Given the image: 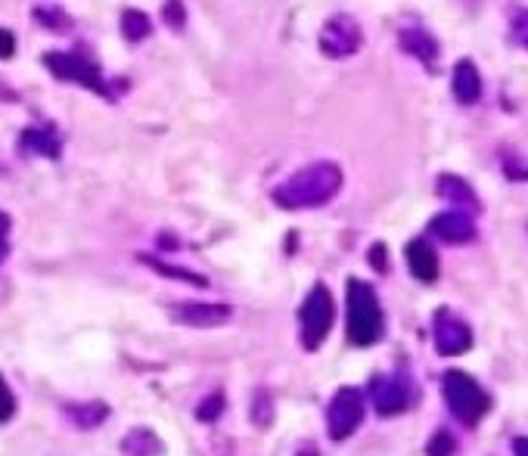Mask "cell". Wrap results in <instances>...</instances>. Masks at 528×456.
Returning <instances> with one entry per match:
<instances>
[{
    "label": "cell",
    "mask_w": 528,
    "mask_h": 456,
    "mask_svg": "<svg viewBox=\"0 0 528 456\" xmlns=\"http://www.w3.org/2000/svg\"><path fill=\"white\" fill-rule=\"evenodd\" d=\"M513 453L516 456H528V438H513Z\"/></svg>",
    "instance_id": "obj_32"
},
{
    "label": "cell",
    "mask_w": 528,
    "mask_h": 456,
    "mask_svg": "<svg viewBox=\"0 0 528 456\" xmlns=\"http://www.w3.org/2000/svg\"><path fill=\"white\" fill-rule=\"evenodd\" d=\"M435 196L445 199L448 205H454V211H463V215H469V218L482 211V199L473 190V184L457 177V174H438L435 177Z\"/></svg>",
    "instance_id": "obj_11"
},
{
    "label": "cell",
    "mask_w": 528,
    "mask_h": 456,
    "mask_svg": "<svg viewBox=\"0 0 528 456\" xmlns=\"http://www.w3.org/2000/svg\"><path fill=\"white\" fill-rule=\"evenodd\" d=\"M16 416V394L10 391V385L0 376V422H7Z\"/></svg>",
    "instance_id": "obj_28"
},
{
    "label": "cell",
    "mask_w": 528,
    "mask_h": 456,
    "mask_svg": "<svg viewBox=\"0 0 528 456\" xmlns=\"http://www.w3.org/2000/svg\"><path fill=\"white\" fill-rule=\"evenodd\" d=\"M504 174L507 180H513V184H522V180H528V159L519 156V152H504Z\"/></svg>",
    "instance_id": "obj_24"
},
{
    "label": "cell",
    "mask_w": 528,
    "mask_h": 456,
    "mask_svg": "<svg viewBox=\"0 0 528 456\" xmlns=\"http://www.w3.org/2000/svg\"><path fill=\"white\" fill-rule=\"evenodd\" d=\"M299 320H302V345L308 351H317L320 345L327 342L330 329H333V320H336V304H333V292L317 283L308 298L302 301V311H299Z\"/></svg>",
    "instance_id": "obj_4"
},
{
    "label": "cell",
    "mask_w": 528,
    "mask_h": 456,
    "mask_svg": "<svg viewBox=\"0 0 528 456\" xmlns=\"http://www.w3.org/2000/svg\"><path fill=\"white\" fill-rule=\"evenodd\" d=\"M370 398L379 416H398L410 407V401H414V388H410V382L398 373L376 376L370 382Z\"/></svg>",
    "instance_id": "obj_9"
},
{
    "label": "cell",
    "mask_w": 528,
    "mask_h": 456,
    "mask_svg": "<svg viewBox=\"0 0 528 456\" xmlns=\"http://www.w3.org/2000/svg\"><path fill=\"white\" fill-rule=\"evenodd\" d=\"M429 233L435 239L448 242V246H466V242H473L479 236L476 221L463 215V211H442V215H435L429 221Z\"/></svg>",
    "instance_id": "obj_12"
},
{
    "label": "cell",
    "mask_w": 528,
    "mask_h": 456,
    "mask_svg": "<svg viewBox=\"0 0 528 456\" xmlns=\"http://www.w3.org/2000/svg\"><path fill=\"white\" fill-rule=\"evenodd\" d=\"M7 227H10V218L0 215V261H4L7 252H10V246H7Z\"/></svg>",
    "instance_id": "obj_31"
},
{
    "label": "cell",
    "mask_w": 528,
    "mask_h": 456,
    "mask_svg": "<svg viewBox=\"0 0 528 456\" xmlns=\"http://www.w3.org/2000/svg\"><path fill=\"white\" fill-rule=\"evenodd\" d=\"M442 391L445 404L463 425H476L491 410V398L485 394V388L463 370H448L442 376Z\"/></svg>",
    "instance_id": "obj_3"
},
{
    "label": "cell",
    "mask_w": 528,
    "mask_h": 456,
    "mask_svg": "<svg viewBox=\"0 0 528 456\" xmlns=\"http://www.w3.org/2000/svg\"><path fill=\"white\" fill-rule=\"evenodd\" d=\"M122 453L125 456H162L165 441L153 429H131L122 438Z\"/></svg>",
    "instance_id": "obj_16"
},
{
    "label": "cell",
    "mask_w": 528,
    "mask_h": 456,
    "mask_svg": "<svg viewBox=\"0 0 528 456\" xmlns=\"http://www.w3.org/2000/svg\"><path fill=\"white\" fill-rule=\"evenodd\" d=\"M22 149H32V152H41L47 159H60V140L50 128H25L22 131Z\"/></svg>",
    "instance_id": "obj_17"
},
{
    "label": "cell",
    "mask_w": 528,
    "mask_h": 456,
    "mask_svg": "<svg viewBox=\"0 0 528 456\" xmlns=\"http://www.w3.org/2000/svg\"><path fill=\"white\" fill-rule=\"evenodd\" d=\"M162 19L168 28H174V32H181V28L187 25V10H184V0H165L162 7Z\"/></svg>",
    "instance_id": "obj_26"
},
{
    "label": "cell",
    "mask_w": 528,
    "mask_h": 456,
    "mask_svg": "<svg viewBox=\"0 0 528 456\" xmlns=\"http://www.w3.org/2000/svg\"><path fill=\"white\" fill-rule=\"evenodd\" d=\"M404 255H407L410 273H414L420 283H435V280H438V270H442V267H438V255H435L432 242H429L426 236L410 239L407 249H404Z\"/></svg>",
    "instance_id": "obj_15"
},
{
    "label": "cell",
    "mask_w": 528,
    "mask_h": 456,
    "mask_svg": "<svg viewBox=\"0 0 528 456\" xmlns=\"http://www.w3.org/2000/svg\"><path fill=\"white\" fill-rule=\"evenodd\" d=\"M386 255H389V252H386L383 242H373L370 252H367V258H370V267H373L376 273H386V270H389V258H386Z\"/></svg>",
    "instance_id": "obj_29"
},
{
    "label": "cell",
    "mask_w": 528,
    "mask_h": 456,
    "mask_svg": "<svg viewBox=\"0 0 528 456\" xmlns=\"http://www.w3.org/2000/svg\"><path fill=\"white\" fill-rule=\"evenodd\" d=\"M432 339H435V351L445 357H454V354H463L473 348V332H469V326L445 308L432 320Z\"/></svg>",
    "instance_id": "obj_10"
},
{
    "label": "cell",
    "mask_w": 528,
    "mask_h": 456,
    "mask_svg": "<svg viewBox=\"0 0 528 456\" xmlns=\"http://www.w3.org/2000/svg\"><path fill=\"white\" fill-rule=\"evenodd\" d=\"M451 94L460 106H476L485 94V81L479 66L473 63L469 56L457 59L454 69H451Z\"/></svg>",
    "instance_id": "obj_13"
},
{
    "label": "cell",
    "mask_w": 528,
    "mask_h": 456,
    "mask_svg": "<svg viewBox=\"0 0 528 456\" xmlns=\"http://www.w3.org/2000/svg\"><path fill=\"white\" fill-rule=\"evenodd\" d=\"M364 422V394L358 388H339L327 410V429L333 441H345Z\"/></svg>",
    "instance_id": "obj_7"
},
{
    "label": "cell",
    "mask_w": 528,
    "mask_h": 456,
    "mask_svg": "<svg viewBox=\"0 0 528 456\" xmlns=\"http://www.w3.org/2000/svg\"><path fill=\"white\" fill-rule=\"evenodd\" d=\"M317 47L327 59H348L364 47V28L355 16L339 13L324 28H320Z\"/></svg>",
    "instance_id": "obj_6"
},
{
    "label": "cell",
    "mask_w": 528,
    "mask_h": 456,
    "mask_svg": "<svg viewBox=\"0 0 528 456\" xmlns=\"http://www.w3.org/2000/svg\"><path fill=\"white\" fill-rule=\"evenodd\" d=\"M119 25H122V35H125L128 44H140V41H146V38L153 35V19L146 16L143 10H137V7L125 10L122 19H119Z\"/></svg>",
    "instance_id": "obj_19"
},
{
    "label": "cell",
    "mask_w": 528,
    "mask_h": 456,
    "mask_svg": "<svg viewBox=\"0 0 528 456\" xmlns=\"http://www.w3.org/2000/svg\"><path fill=\"white\" fill-rule=\"evenodd\" d=\"M510 41L528 53V7H516L510 13Z\"/></svg>",
    "instance_id": "obj_23"
},
{
    "label": "cell",
    "mask_w": 528,
    "mask_h": 456,
    "mask_svg": "<svg viewBox=\"0 0 528 456\" xmlns=\"http://www.w3.org/2000/svg\"><path fill=\"white\" fill-rule=\"evenodd\" d=\"M35 19L50 32H69L72 28V16L60 7H35Z\"/></svg>",
    "instance_id": "obj_22"
},
{
    "label": "cell",
    "mask_w": 528,
    "mask_h": 456,
    "mask_svg": "<svg viewBox=\"0 0 528 456\" xmlns=\"http://www.w3.org/2000/svg\"><path fill=\"white\" fill-rule=\"evenodd\" d=\"M44 66L60 81H72V84L94 90V94H100V97H112L109 84H106V78H103V72H100V66L94 63V59L78 56V53L50 50V53H44Z\"/></svg>",
    "instance_id": "obj_5"
},
{
    "label": "cell",
    "mask_w": 528,
    "mask_h": 456,
    "mask_svg": "<svg viewBox=\"0 0 528 456\" xmlns=\"http://www.w3.org/2000/svg\"><path fill=\"white\" fill-rule=\"evenodd\" d=\"M171 317L178 323H184V326H193V329H212V326H224L233 317V311L227 308V304L184 301V304H174Z\"/></svg>",
    "instance_id": "obj_14"
},
{
    "label": "cell",
    "mask_w": 528,
    "mask_h": 456,
    "mask_svg": "<svg viewBox=\"0 0 528 456\" xmlns=\"http://www.w3.org/2000/svg\"><path fill=\"white\" fill-rule=\"evenodd\" d=\"M16 53V38L10 28H0V59H13Z\"/></svg>",
    "instance_id": "obj_30"
},
{
    "label": "cell",
    "mask_w": 528,
    "mask_h": 456,
    "mask_svg": "<svg viewBox=\"0 0 528 456\" xmlns=\"http://www.w3.org/2000/svg\"><path fill=\"white\" fill-rule=\"evenodd\" d=\"M221 413H224V394L215 391V394H209V398H205V401L199 404L196 419H199V422H215Z\"/></svg>",
    "instance_id": "obj_27"
},
{
    "label": "cell",
    "mask_w": 528,
    "mask_h": 456,
    "mask_svg": "<svg viewBox=\"0 0 528 456\" xmlns=\"http://www.w3.org/2000/svg\"><path fill=\"white\" fill-rule=\"evenodd\" d=\"M146 267H153L156 273H162V277H171V280H181V283H190V286H196V289H205L209 286V280L202 277V273H193V270H187V267H174V264H165V261H156V258H150V255H137Z\"/></svg>",
    "instance_id": "obj_20"
},
{
    "label": "cell",
    "mask_w": 528,
    "mask_h": 456,
    "mask_svg": "<svg viewBox=\"0 0 528 456\" xmlns=\"http://www.w3.org/2000/svg\"><path fill=\"white\" fill-rule=\"evenodd\" d=\"M66 416L78 425V429H97L100 422H106L109 407L103 401H87V404H66Z\"/></svg>",
    "instance_id": "obj_18"
},
{
    "label": "cell",
    "mask_w": 528,
    "mask_h": 456,
    "mask_svg": "<svg viewBox=\"0 0 528 456\" xmlns=\"http://www.w3.org/2000/svg\"><path fill=\"white\" fill-rule=\"evenodd\" d=\"M342 168L336 162H314L296 174H289L283 184L274 187L271 199L283 211H302V208H320L342 190Z\"/></svg>",
    "instance_id": "obj_1"
},
{
    "label": "cell",
    "mask_w": 528,
    "mask_h": 456,
    "mask_svg": "<svg viewBox=\"0 0 528 456\" xmlns=\"http://www.w3.org/2000/svg\"><path fill=\"white\" fill-rule=\"evenodd\" d=\"M398 47L407 53V56H414L417 63L426 69V72H438V59H442V44H438V38L429 32L426 25L420 22H407L398 28Z\"/></svg>",
    "instance_id": "obj_8"
},
{
    "label": "cell",
    "mask_w": 528,
    "mask_h": 456,
    "mask_svg": "<svg viewBox=\"0 0 528 456\" xmlns=\"http://www.w3.org/2000/svg\"><path fill=\"white\" fill-rule=\"evenodd\" d=\"M252 422L258 425V429H271V422H274V398H271V391L268 388H258L252 394V410H249Z\"/></svg>",
    "instance_id": "obj_21"
},
{
    "label": "cell",
    "mask_w": 528,
    "mask_h": 456,
    "mask_svg": "<svg viewBox=\"0 0 528 456\" xmlns=\"http://www.w3.org/2000/svg\"><path fill=\"white\" fill-rule=\"evenodd\" d=\"M454 450H457V441L445 429H438L426 444V456H454Z\"/></svg>",
    "instance_id": "obj_25"
},
{
    "label": "cell",
    "mask_w": 528,
    "mask_h": 456,
    "mask_svg": "<svg viewBox=\"0 0 528 456\" xmlns=\"http://www.w3.org/2000/svg\"><path fill=\"white\" fill-rule=\"evenodd\" d=\"M299 456H317V447H314V444H305V447L299 450Z\"/></svg>",
    "instance_id": "obj_33"
},
{
    "label": "cell",
    "mask_w": 528,
    "mask_h": 456,
    "mask_svg": "<svg viewBox=\"0 0 528 456\" xmlns=\"http://www.w3.org/2000/svg\"><path fill=\"white\" fill-rule=\"evenodd\" d=\"M345 308H348V342L358 345V348H370L383 339L386 332V317H383V308H379V298L373 292L370 283L364 280H348V289H345Z\"/></svg>",
    "instance_id": "obj_2"
}]
</instances>
